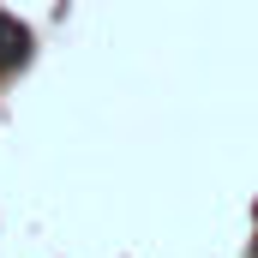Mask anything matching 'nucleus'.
<instances>
[{
  "mask_svg": "<svg viewBox=\"0 0 258 258\" xmlns=\"http://www.w3.org/2000/svg\"><path fill=\"white\" fill-rule=\"evenodd\" d=\"M24 60H30V30L12 12H0V72H18Z\"/></svg>",
  "mask_w": 258,
  "mask_h": 258,
  "instance_id": "1",
  "label": "nucleus"
}]
</instances>
